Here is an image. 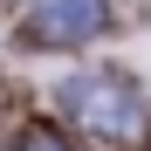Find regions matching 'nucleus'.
<instances>
[{
	"mask_svg": "<svg viewBox=\"0 0 151 151\" xmlns=\"http://www.w3.org/2000/svg\"><path fill=\"white\" fill-rule=\"evenodd\" d=\"M62 110L96 137H131L137 117H144V96L124 69H83V76L62 83Z\"/></svg>",
	"mask_w": 151,
	"mask_h": 151,
	"instance_id": "obj_1",
	"label": "nucleus"
},
{
	"mask_svg": "<svg viewBox=\"0 0 151 151\" xmlns=\"http://www.w3.org/2000/svg\"><path fill=\"white\" fill-rule=\"evenodd\" d=\"M110 28V0H35L21 14V41L28 48H83Z\"/></svg>",
	"mask_w": 151,
	"mask_h": 151,
	"instance_id": "obj_2",
	"label": "nucleus"
},
{
	"mask_svg": "<svg viewBox=\"0 0 151 151\" xmlns=\"http://www.w3.org/2000/svg\"><path fill=\"white\" fill-rule=\"evenodd\" d=\"M21 151H83V144L62 137L55 124H28V131H21Z\"/></svg>",
	"mask_w": 151,
	"mask_h": 151,
	"instance_id": "obj_3",
	"label": "nucleus"
}]
</instances>
